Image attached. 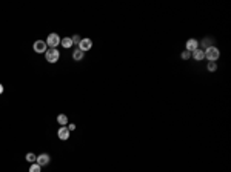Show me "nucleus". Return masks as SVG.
<instances>
[{
	"mask_svg": "<svg viewBox=\"0 0 231 172\" xmlns=\"http://www.w3.org/2000/svg\"><path fill=\"white\" fill-rule=\"evenodd\" d=\"M49 155L48 154H40L39 157H37V165L39 166H46V165H49Z\"/></svg>",
	"mask_w": 231,
	"mask_h": 172,
	"instance_id": "obj_7",
	"label": "nucleus"
},
{
	"mask_svg": "<svg viewBox=\"0 0 231 172\" xmlns=\"http://www.w3.org/2000/svg\"><path fill=\"white\" fill-rule=\"evenodd\" d=\"M60 37L56 34V32H51L49 36H48V39H46V45H49V48H57L59 45H60Z\"/></svg>",
	"mask_w": 231,
	"mask_h": 172,
	"instance_id": "obj_3",
	"label": "nucleus"
},
{
	"mask_svg": "<svg viewBox=\"0 0 231 172\" xmlns=\"http://www.w3.org/2000/svg\"><path fill=\"white\" fill-rule=\"evenodd\" d=\"M57 137H59L60 140H68V138H69V131H68V128L60 126L59 132H57Z\"/></svg>",
	"mask_w": 231,
	"mask_h": 172,
	"instance_id": "obj_8",
	"label": "nucleus"
},
{
	"mask_svg": "<svg viewBox=\"0 0 231 172\" xmlns=\"http://www.w3.org/2000/svg\"><path fill=\"white\" fill-rule=\"evenodd\" d=\"M71 40H73V45H79L82 39H80L79 36H73V37H71Z\"/></svg>",
	"mask_w": 231,
	"mask_h": 172,
	"instance_id": "obj_18",
	"label": "nucleus"
},
{
	"mask_svg": "<svg viewBox=\"0 0 231 172\" xmlns=\"http://www.w3.org/2000/svg\"><path fill=\"white\" fill-rule=\"evenodd\" d=\"M33 48H34V51H36L37 54H45L46 49H48V45H46V42H43V40H37V42L33 45Z\"/></svg>",
	"mask_w": 231,
	"mask_h": 172,
	"instance_id": "obj_4",
	"label": "nucleus"
},
{
	"mask_svg": "<svg viewBox=\"0 0 231 172\" xmlns=\"http://www.w3.org/2000/svg\"><path fill=\"white\" fill-rule=\"evenodd\" d=\"M92 46V42L90 39H82L80 43H79V49L82 51V52H85V51H90Z\"/></svg>",
	"mask_w": 231,
	"mask_h": 172,
	"instance_id": "obj_5",
	"label": "nucleus"
},
{
	"mask_svg": "<svg viewBox=\"0 0 231 172\" xmlns=\"http://www.w3.org/2000/svg\"><path fill=\"white\" fill-rule=\"evenodd\" d=\"M193 57H194V60H203L205 58V52H203V49H196V51H193Z\"/></svg>",
	"mask_w": 231,
	"mask_h": 172,
	"instance_id": "obj_9",
	"label": "nucleus"
},
{
	"mask_svg": "<svg viewBox=\"0 0 231 172\" xmlns=\"http://www.w3.org/2000/svg\"><path fill=\"white\" fill-rule=\"evenodd\" d=\"M202 46H203L205 49H208L210 46H213V39H210V37H205V39L202 40Z\"/></svg>",
	"mask_w": 231,
	"mask_h": 172,
	"instance_id": "obj_13",
	"label": "nucleus"
},
{
	"mask_svg": "<svg viewBox=\"0 0 231 172\" xmlns=\"http://www.w3.org/2000/svg\"><path fill=\"white\" fill-rule=\"evenodd\" d=\"M45 57H46V62H49V63H56V62H59L60 54H59V51H57L56 48H51V49H46Z\"/></svg>",
	"mask_w": 231,
	"mask_h": 172,
	"instance_id": "obj_2",
	"label": "nucleus"
},
{
	"mask_svg": "<svg viewBox=\"0 0 231 172\" xmlns=\"http://www.w3.org/2000/svg\"><path fill=\"white\" fill-rule=\"evenodd\" d=\"M207 69H208V71H211V72H214V71L217 69V63H216V62H208Z\"/></svg>",
	"mask_w": 231,
	"mask_h": 172,
	"instance_id": "obj_14",
	"label": "nucleus"
},
{
	"mask_svg": "<svg viewBox=\"0 0 231 172\" xmlns=\"http://www.w3.org/2000/svg\"><path fill=\"white\" fill-rule=\"evenodd\" d=\"M196 49H199V42L194 40V39H189V40L186 42V51H188V52H193V51H196Z\"/></svg>",
	"mask_w": 231,
	"mask_h": 172,
	"instance_id": "obj_6",
	"label": "nucleus"
},
{
	"mask_svg": "<svg viewBox=\"0 0 231 172\" xmlns=\"http://www.w3.org/2000/svg\"><path fill=\"white\" fill-rule=\"evenodd\" d=\"M29 172H40V166L37 163H33L31 168H29Z\"/></svg>",
	"mask_w": 231,
	"mask_h": 172,
	"instance_id": "obj_16",
	"label": "nucleus"
},
{
	"mask_svg": "<svg viewBox=\"0 0 231 172\" xmlns=\"http://www.w3.org/2000/svg\"><path fill=\"white\" fill-rule=\"evenodd\" d=\"M73 58L76 60V62H80L82 58H83V52L77 48V49H74V52H73Z\"/></svg>",
	"mask_w": 231,
	"mask_h": 172,
	"instance_id": "obj_11",
	"label": "nucleus"
},
{
	"mask_svg": "<svg viewBox=\"0 0 231 172\" xmlns=\"http://www.w3.org/2000/svg\"><path fill=\"white\" fill-rule=\"evenodd\" d=\"M2 92H3V85L0 83V94H2Z\"/></svg>",
	"mask_w": 231,
	"mask_h": 172,
	"instance_id": "obj_20",
	"label": "nucleus"
},
{
	"mask_svg": "<svg viewBox=\"0 0 231 172\" xmlns=\"http://www.w3.org/2000/svg\"><path fill=\"white\" fill-rule=\"evenodd\" d=\"M180 57H182V58H184V60H188V58H189V57H191V52H188V51H186V49H185L184 52H182V54H180Z\"/></svg>",
	"mask_w": 231,
	"mask_h": 172,
	"instance_id": "obj_17",
	"label": "nucleus"
},
{
	"mask_svg": "<svg viewBox=\"0 0 231 172\" xmlns=\"http://www.w3.org/2000/svg\"><path fill=\"white\" fill-rule=\"evenodd\" d=\"M68 131H69V132H71V131H76V125H74V123H71V125L68 126Z\"/></svg>",
	"mask_w": 231,
	"mask_h": 172,
	"instance_id": "obj_19",
	"label": "nucleus"
},
{
	"mask_svg": "<svg viewBox=\"0 0 231 172\" xmlns=\"http://www.w3.org/2000/svg\"><path fill=\"white\" fill-rule=\"evenodd\" d=\"M60 43H62V46H63V48H71V46H73V40H71V37H65V39H62Z\"/></svg>",
	"mask_w": 231,
	"mask_h": 172,
	"instance_id": "obj_12",
	"label": "nucleus"
},
{
	"mask_svg": "<svg viewBox=\"0 0 231 172\" xmlns=\"http://www.w3.org/2000/svg\"><path fill=\"white\" fill-rule=\"evenodd\" d=\"M205 52V58H208V62H216L220 57V51L216 46H210L208 49L203 51Z\"/></svg>",
	"mask_w": 231,
	"mask_h": 172,
	"instance_id": "obj_1",
	"label": "nucleus"
},
{
	"mask_svg": "<svg viewBox=\"0 0 231 172\" xmlns=\"http://www.w3.org/2000/svg\"><path fill=\"white\" fill-rule=\"evenodd\" d=\"M57 123H59L60 126H66V125H68V117H66L65 114L57 115Z\"/></svg>",
	"mask_w": 231,
	"mask_h": 172,
	"instance_id": "obj_10",
	"label": "nucleus"
},
{
	"mask_svg": "<svg viewBox=\"0 0 231 172\" xmlns=\"http://www.w3.org/2000/svg\"><path fill=\"white\" fill-rule=\"evenodd\" d=\"M26 161H29V163H36V161H37V157H36L33 152H29V154H26Z\"/></svg>",
	"mask_w": 231,
	"mask_h": 172,
	"instance_id": "obj_15",
	"label": "nucleus"
}]
</instances>
